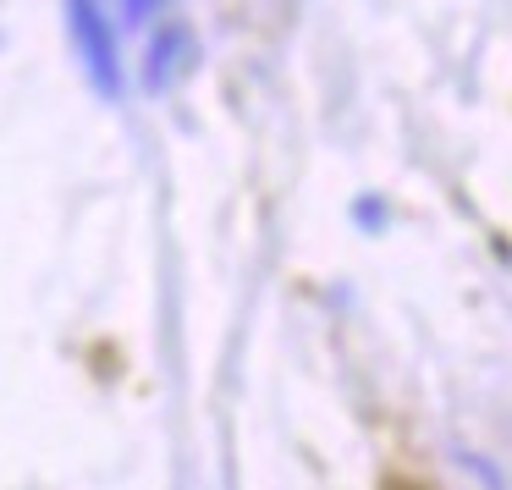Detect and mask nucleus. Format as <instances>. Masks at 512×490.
I'll return each instance as SVG.
<instances>
[{"label": "nucleus", "mask_w": 512, "mask_h": 490, "mask_svg": "<svg viewBox=\"0 0 512 490\" xmlns=\"http://www.w3.org/2000/svg\"><path fill=\"white\" fill-rule=\"evenodd\" d=\"M67 34H72V50H78V67L89 72L94 89L122 94V50H116V34L105 23L100 0H67Z\"/></svg>", "instance_id": "1"}]
</instances>
